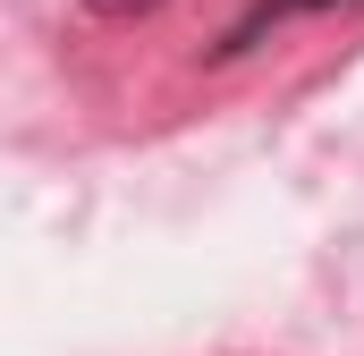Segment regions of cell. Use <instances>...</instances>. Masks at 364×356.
<instances>
[{"label": "cell", "mask_w": 364, "mask_h": 356, "mask_svg": "<svg viewBox=\"0 0 364 356\" xmlns=\"http://www.w3.org/2000/svg\"><path fill=\"white\" fill-rule=\"evenodd\" d=\"M93 17H110V26H127V17H153V9H161V0H85Z\"/></svg>", "instance_id": "6da1fadb"}, {"label": "cell", "mask_w": 364, "mask_h": 356, "mask_svg": "<svg viewBox=\"0 0 364 356\" xmlns=\"http://www.w3.org/2000/svg\"><path fill=\"white\" fill-rule=\"evenodd\" d=\"M296 9H331V0H263V9H255V17H246V26H237V34H255V26H263V17H296Z\"/></svg>", "instance_id": "7a4b0ae2"}]
</instances>
